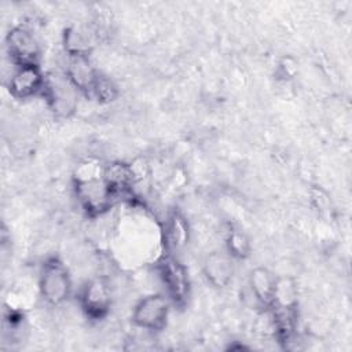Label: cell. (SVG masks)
Segmentation results:
<instances>
[{
  "label": "cell",
  "mask_w": 352,
  "mask_h": 352,
  "mask_svg": "<svg viewBox=\"0 0 352 352\" xmlns=\"http://www.w3.org/2000/svg\"><path fill=\"white\" fill-rule=\"evenodd\" d=\"M248 283L257 304L268 309L272 305L276 276L265 267H256L249 272Z\"/></svg>",
  "instance_id": "cell-12"
},
{
  "label": "cell",
  "mask_w": 352,
  "mask_h": 352,
  "mask_svg": "<svg viewBox=\"0 0 352 352\" xmlns=\"http://www.w3.org/2000/svg\"><path fill=\"white\" fill-rule=\"evenodd\" d=\"M234 272V258L227 252H212L204 258L202 274L206 282L216 289L227 287L232 280Z\"/></svg>",
  "instance_id": "cell-10"
},
{
  "label": "cell",
  "mask_w": 352,
  "mask_h": 352,
  "mask_svg": "<svg viewBox=\"0 0 352 352\" xmlns=\"http://www.w3.org/2000/svg\"><path fill=\"white\" fill-rule=\"evenodd\" d=\"M296 73H297V62L292 56L282 58L275 67V76L278 80H282V81H289L294 78Z\"/></svg>",
  "instance_id": "cell-18"
},
{
  "label": "cell",
  "mask_w": 352,
  "mask_h": 352,
  "mask_svg": "<svg viewBox=\"0 0 352 352\" xmlns=\"http://www.w3.org/2000/svg\"><path fill=\"white\" fill-rule=\"evenodd\" d=\"M38 290L43 300L51 305H60L72 296V276L59 257L51 256L43 261L38 274Z\"/></svg>",
  "instance_id": "cell-1"
},
{
  "label": "cell",
  "mask_w": 352,
  "mask_h": 352,
  "mask_svg": "<svg viewBox=\"0 0 352 352\" xmlns=\"http://www.w3.org/2000/svg\"><path fill=\"white\" fill-rule=\"evenodd\" d=\"M311 199H312L314 206L316 208V210H318L322 216H329V214H331V210H333L331 201H330L329 195H327L322 188L314 187V188L311 190Z\"/></svg>",
  "instance_id": "cell-19"
},
{
  "label": "cell",
  "mask_w": 352,
  "mask_h": 352,
  "mask_svg": "<svg viewBox=\"0 0 352 352\" xmlns=\"http://www.w3.org/2000/svg\"><path fill=\"white\" fill-rule=\"evenodd\" d=\"M62 43L66 55H76V54H88L92 48V41L82 29L77 26H69L63 30Z\"/></svg>",
  "instance_id": "cell-15"
},
{
  "label": "cell",
  "mask_w": 352,
  "mask_h": 352,
  "mask_svg": "<svg viewBox=\"0 0 352 352\" xmlns=\"http://www.w3.org/2000/svg\"><path fill=\"white\" fill-rule=\"evenodd\" d=\"M78 91L72 85L65 73H50L41 96H44L50 110L58 118L70 117L77 109Z\"/></svg>",
  "instance_id": "cell-5"
},
{
  "label": "cell",
  "mask_w": 352,
  "mask_h": 352,
  "mask_svg": "<svg viewBox=\"0 0 352 352\" xmlns=\"http://www.w3.org/2000/svg\"><path fill=\"white\" fill-rule=\"evenodd\" d=\"M164 234L166 246L170 249H182L188 243L190 226L184 214L179 210H172L165 220Z\"/></svg>",
  "instance_id": "cell-13"
},
{
  "label": "cell",
  "mask_w": 352,
  "mask_h": 352,
  "mask_svg": "<svg viewBox=\"0 0 352 352\" xmlns=\"http://www.w3.org/2000/svg\"><path fill=\"white\" fill-rule=\"evenodd\" d=\"M72 85L81 94L89 98L94 82L98 77V70L94 67L88 54L66 55V67L63 72Z\"/></svg>",
  "instance_id": "cell-9"
},
{
  "label": "cell",
  "mask_w": 352,
  "mask_h": 352,
  "mask_svg": "<svg viewBox=\"0 0 352 352\" xmlns=\"http://www.w3.org/2000/svg\"><path fill=\"white\" fill-rule=\"evenodd\" d=\"M118 95H120V89H118L117 84L110 77H107L102 73H98V77L94 82L89 98L96 99L98 103L107 104V103L114 102L118 98Z\"/></svg>",
  "instance_id": "cell-17"
},
{
  "label": "cell",
  "mask_w": 352,
  "mask_h": 352,
  "mask_svg": "<svg viewBox=\"0 0 352 352\" xmlns=\"http://www.w3.org/2000/svg\"><path fill=\"white\" fill-rule=\"evenodd\" d=\"M73 190L84 213L89 217H99L110 210L117 197L111 192L100 176L74 177Z\"/></svg>",
  "instance_id": "cell-2"
},
{
  "label": "cell",
  "mask_w": 352,
  "mask_h": 352,
  "mask_svg": "<svg viewBox=\"0 0 352 352\" xmlns=\"http://www.w3.org/2000/svg\"><path fill=\"white\" fill-rule=\"evenodd\" d=\"M170 300L165 293H153L140 298L132 311V323L146 331L157 333L165 329L169 312Z\"/></svg>",
  "instance_id": "cell-4"
},
{
  "label": "cell",
  "mask_w": 352,
  "mask_h": 352,
  "mask_svg": "<svg viewBox=\"0 0 352 352\" xmlns=\"http://www.w3.org/2000/svg\"><path fill=\"white\" fill-rule=\"evenodd\" d=\"M102 177L117 198L129 192L136 182L133 166L121 161H114L104 165L102 169Z\"/></svg>",
  "instance_id": "cell-11"
},
{
  "label": "cell",
  "mask_w": 352,
  "mask_h": 352,
  "mask_svg": "<svg viewBox=\"0 0 352 352\" xmlns=\"http://www.w3.org/2000/svg\"><path fill=\"white\" fill-rule=\"evenodd\" d=\"M78 304L84 315L91 320L104 319L113 304L111 286L103 276L88 279L78 292Z\"/></svg>",
  "instance_id": "cell-6"
},
{
  "label": "cell",
  "mask_w": 352,
  "mask_h": 352,
  "mask_svg": "<svg viewBox=\"0 0 352 352\" xmlns=\"http://www.w3.org/2000/svg\"><path fill=\"white\" fill-rule=\"evenodd\" d=\"M45 78L47 74L41 70L40 65L15 66L8 81V92L19 100L30 99L43 94Z\"/></svg>",
  "instance_id": "cell-8"
},
{
  "label": "cell",
  "mask_w": 352,
  "mask_h": 352,
  "mask_svg": "<svg viewBox=\"0 0 352 352\" xmlns=\"http://www.w3.org/2000/svg\"><path fill=\"white\" fill-rule=\"evenodd\" d=\"M155 270L172 305L184 307L191 290L187 268L175 256L166 253L157 261Z\"/></svg>",
  "instance_id": "cell-3"
},
{
  "label": "cell",
  "mask_w": 352,
  "mask_h": 352,
  "mask_svg": "<svg viewBox=\"0 0 352 352\" xmlns=\"http://www.w3.org/2000/svg\"><path fill=\"white\" fill-rule=\"evenodd\" d=\"M6 51L15 66L38 65L41 48L29 28L25 25L14 26L6 34Z\"/></svg>",
  "instance_id": "cell-7"
},
{
  "label": "cell",
  "mask_w": 352,
  "mask_h": 352,
  "mask_svg": "<svg viewBox=\"0 0 352 352\" xmlns=\"http://www.w3.org/2000/svg\"><path fill=\"white\" fill-rule=\"evenodd\" d=\"M298 289L297 283L290 276L276 278L272 305L270 308L280 311H297Z\"/></svg>",
  "instance_id": "cell-14"
},
{
  "label": "cell",
  "mask_w": 352,
  "mask_h": 352,
  "mask_svg": "<svg viewBox=\"0 0 352 352\" xmlns=\"http://www.w3.org/2000/svg\"><path fill=\"white\" fill-rule=\"evenodd\" d=\"M226 252L234 260H245L250 256L252 252L250 239L239 228L230 227L226 232Z\"/></svg>",
  "instance_id": "cell-16"
}]
</instances>
